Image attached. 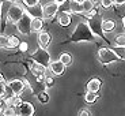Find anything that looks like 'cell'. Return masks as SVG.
<instances>
[{
    "label": "cell",
    "instance_id": "1",
    "mask_svg": "<svg viewBox=\"0 0 125 116\" xmlns=\"http://www.w3.org/2000/svg\"><path fill=\"white\" fill-rule=\"evenodd\" d=\"M97 36L93 33V30L90 29L87 22H79L76 25L75 30L72 31L71 34H69L68 40L67 42H82V41H95L97 40Z\"/></svg>",
    "mask_w": 125,
    "mask_h": 116
},
{
    "label": "cell",
    "instance_id": "2",
    "mask_svg": "<svg viewBox=\"0 0 125 116\" xmlns=\"http://www.w3.org/2000/svg\"><path fill=\"white\" fill-rule=\"evenodd\" d=\"M26 63L29 64V70H30V72L35 77V79H37L38 83H40V82H44L46 67L42 66V64H40V63L35 62V60H33L31 57H29V59L26 60Z\"/></svg>",
    "mask_w": 125,
    "mask_h": 116
},
{
    "label": "cell",
    "instance_id": "3",
    "mask_svg": "<svg viewBox=\"0 0 125 116\" xmlns=\"http://www.w3.org/2000/svg\"><path fill=\"white\" fill-rule=\"evenodd\" d=\"M98 60L102 64H112V63H116L120 59L112 48H101L98 51Z\"/></svg>",
    "mask_w": 125,
    "mask_h": 116
},
{
    "label": "cell",
    "instance_id": "4",
    "mask_svg": "<svg viewBox=\"0 0 125 116\" xmlns=\"http://www.w3.org/2000/svg\"><path fill=\"white\" fill-rule=\"evenodd\" d=\"M87 23H88V26H90V29L93 30V33L97 36L98 38H102V40L107 41L106 37H105V34H103L105 31H103V29H102V19L98 16V14L91 16L90 19H87Z\"/></svg>",
    "mask_w": 125,
    "mask_h": 116
},
{
    "label": "cell",
    "instance_id": "5",
    "mask_svg": "<svg viewBox=\"0 0 125 116\" xmlns=\"http://www.w3.org/2000/svg\"><path fill=\"white\" fill-rule=\"evenodd\" d=\"M31 19H33V16L26 11V13L23 14L22 18L15 23L16 29H18V31L21 33V34H23V36L30 34V31H31Z\"/></svg>",
    "mask_w": 125,
    "mask_h": 116
},
{
    "label": "cell",
    "instance_id": "6",
    "mask_svg": "<svg viewBox=\"0 0 125 116\" xmlns=\"http://www.w3.org/2000/svg\"><path fill=\"white\" fill-rule=\"evenodd\" d=\"M31 59L33 60H35V62H38L40 64H42V66H45V67H49V64H50V55H49V52L46 51V48H42V47H40V48H37V49L31 53Z\"/></svg>",
    "mask_w": 125,
    "mask_h": 116
},
{
    "label": "cell",
    "instance_id": "7",
    "mask_svg": "<svg viewBox=\"0 0 125 116\" xmlns=\"http://www.w3.org/2000/svg\"><path fill=\"white\" fill-rule=\"evenodd\" d=\"M25 13H26V10L23 8V6H21L18 3H12L10 6V10H8V22L15 25L19 19L23 16Z\"/></svg>",
    "mask_w": 125,
    "mask_h": 116
},
{
    "label": "cell",
    "instance_id": "8",
    "mask_svg": "<svg viewBox=\"0 0 125 116\" xmlns=\"http://www.w3.org/2000/svg\"><path fill=\"white\" fill-rule=\"evenodd\" d=\"M59 11H60V4L53 0V1H50V3L44 6V8H42V18H44V21H52L57 15Z\"/></svg>",
    "mask_w": 125,
    "mask_h": 116
},
{
    "label": "cell",
    "instance_id": "9",
    "mask_svg": "<svg viewBox=\"0 0 125 116\" xmlns=\"http://www.w3.org/2000/svg\"><path fill=\"white\" fill-rule=\"evenodd\" d=\"M11 4H12V1H8V0L1 3V10H0V30H1V33L6 31V22H8V10Z\"/></svg>",
    "mask_w": 125,
    "mask_h": 116
},
{
    "label": "cell",
    "instance_id": "10",
    "mask_svg": "<svg viewBox=\"0 0 125 116\" xmlns=\"http://www.w3.org/2000/svg\"><path fill=\"white\" fill-rule=\"evenodd\" d=\"M16 111V115H21V116H31L34 115V105L29 101H23L21 105L15 108Z\"/></svg>",
    "mask_w": 125,
    "mask_h": 116
},
{
    "label": "cell",
    "instance_id": "11",
    "mask_svg": "<svg viewBox=\"0 0 125 116\" xmlns=\"http://www.w3.org/2000/svg\"><path fill=\"white\" fill-rule=\"evenodd\" d=\"M37 41H38V44H40V47L48 48L50 45V42H52V36H50V33L46 30H40L38 31Z\"/></svg>",
    "mask_w": 125,
    "mask_h": 116
},
{
    "label": "cell",
    "instance_id": "12",
    "mask_svg": "<svg viewBox=\"0 0 125 116\" xmlns=\"http://www.w3.org/2000/svg\"><path fill=\"white\" fill-rule=\"evenodd\" d=\"M7 85L12 89V91L16 94V96H21V94L23 93V90L26 89L25 88V83H23L22 79H12V81L7 82Z\"/></svg>",
    "mask_w": 125,
    "mask_h": 116
},
{
    "label": "cell",
    "instance_id": "13",
    "mask_svg": "<svg viewBox=\"0 0 125 116\" xmlns=\"http://www.w3.org/2000/svg\"><path fill=\"white\" fill-rule=\"evenodd\" d=\"M49 68L50 71L53 72V75H62L64 74V70H65V64L61 62V60H54V62H50L49 64Z\"/></svg>",
    "mask_w": 125,
    "mask_h": 116
},
{
    "label": "cell",
    "instance_id": "14",
    "mask_svg": "<svg viewBox=\"0 0 125 116\" xmlns=\"http://www.w3.org/2000/svg\"><path fill=\"white\" fill-rule=\"evenodd\" d=\"M57 22H59V25L62 26V27L69 26V25H71V22H72L71 13H69V11H60L59 16H57Z\"/></svg>",
    "mask_w": 125,
    "mask_h": 116
},
{
    "label": "cell",
    "instance_id": "15",
    "mask_svg": "<svg viewBox=\"0 0 125 116\" xmlns=\"http://www.w3.org/2000/svg\"><path fill=\"white\" fill-rule=\"evenodd\" d=\"M69 13L76 14V15H83V6H82L80 1H76V0H69Z\"/></svg>",
    "mask_w": 125,
    "mask_h": 116
},
{
    "label": "cell",
    "instance_id": "16",
    "mask_svg": "<svg viewBox=\"0 0 125 116\" xmlns=\"http://www.w3.org/2000/svg\"><path fill=\"white\" fill-rule=\"evenodd\" d=\"M42 8H44V7L38 3V4H35V6L27 7V13L30 14L33 18H42Z\"/></svg>",
    "mask_w": 125,
    "mask_h": 116
},
{
    "label": "cell",
    "instance_id": "17",
    "mask_svg": "<svg viewBox=\"0 0 125 116\" xmlns=\"http://www.w3.org/2000/svg\"><path fill=\"white\" fill-rule=\"evenodd\" d=\"M116 26H117V23H116V21H113V19H103L102 21V29H103V31H106V33L113 31L116 29Z\"/></svg>",
    "mask_w": 125,
    "mask_h": 116
},
{
    "label": "cell",
    "instance_id": "18",
    "mask_svg": "<svg viewBox=\"0 0 125 116\" xmlns=\"http://www.w3.org/2000/svg\"><path fill=\"white\" fill-rule=\"evenodd\" d=\"M44 27V18H33L31 19V31H40Z\"/></svg>",
    "mask_w": 125,
    "mask_h": 116
},
{
    "label": "cell",
    "instance_id": "19",
    "mask_svg": "<svg viewBox=\"0 0 125 116\" xmlns=\"http://www.w3.org/2000/svg\"><path fill=\"white\" fill-rule=\"evenodd\" d=\"M101 85H102V82H101V79L98 78H93L90 82L87 83V90H91V91H97L101 89Z\"/></svg>",
    "mask_w": 125,
    "mask_h": 116
},
{
    "label": "cell",
    "instance_id": "20",
    "mask_svg": "<svg viewBox=\"0 0 125 116\" xmlns=\"http://www.w3.org/2000/svg\"><path fill=\"white\" fill-rule=\"evenodd\" d=\"M19 44H21V40L18 38V36H15V34H10L8 36V45H7V49L18 48Z\"/></svg>",
    "mask_w": 125,
    "mask_h": 116
},
{
    "label": "cell",
    "instance_id": "21",
    "mask_svg": "<svg viewBox=\"0 0 125 116\" xmlns=\"http://www.w3.org/2000/svg\"><path fill=\"white\" fill-rule=\"evenodd\" d=\"M84 100L87 101L88 104H94L95 101L98 100V94H97V91H91V90H87V93L84 94Z\"/></svg>",
    "mask_w": 125,
    "mask_h": 116
},
{
    "label": "cell",
    "instance_id": "22",
    "mask_svg": "<svg viewBox=\"0 0 125 116\" xmlns=\"http://www.w3.org/2000/svg\"><path fill=\"white\" fill-rule=\"evenodd\" d=\"M112 49L116 52V55L118 56L120 60H125V45H116Z\"/></svg>",
    "mask_w": 125,
    "mask_h": 116
},
{
    "label": "cell",
    "instance_id": "23",
    "mask_svg": "<svg viewBox=\"0 0 125 116\" xmlns=\"http://www.w3.org/2000/svg\"><path fill=\"white\" fill-rule=\"evenodd\" d=\"M82 6H83V11H84V13H90L91 10H94L95 4L93 3V0H83V1H82Z\"/></svg>",
    "mask_w": 125,
    "mask_h": 116
},
{
    "label": "cell",
    "instance_id": "24",
    "mask_svg": "<svg viewBox=\"0 0 125 116\" xmlns=\"http://www.w3.org/2000/svg\"><path fill=\"white\" fill-rule=\"evenodd\" d=\"M114 13L120 16V18H125V3L124 4H114Z\"/></svg>",
    "mask_w": 125,
    "mask_h": 116
},
{
    "label": "cell",
    "instance_id": "25",
    "mask_svg": "<svg viewBox=\"0 0 125 116\" xmlns=\"http://www.w3.org/2000/svg\"><path fill=\"white\" fill-rule=\"evenodd\" d=\"M37 100L42 104H48L49 103V94L46 91H40V93H37Z\"/></svg>",
    "mask_w": 125,
    "mask_h": 116
},
{
    "label": "cell",
    "instance_id": "26",
    "mask_svg": "<svg viewBox=\"0 0 125 116\" xmlns=\"http://www.w3.org/2000/svg\"><path fill=\"white\" fill-rule=\"evenodd\" d=\"M60 60H61L65 66H69V64L72 63V55L71 53H67V52H65V53H61V55H60Z\"/></svg>",
    "mask_w": 125,
    "mask_h": 116
},
{
    "label": "cell",
    "instance_id": "27",
    "mask_svg": "<svg viewBox=\"0 0 125 116\" xmlns=\"http://www.w3.org/2000/svg\"><path fill=\"white\" fill-rule=\"evenodd\" d=\"M22 103H23V100L19 97V96H14V97L10 98V105H11V107H14V108H16L18 105H21Z\"/></svg>",
    "mask_w": 125,
    "mask_h": 116
},
{
    "label": "cell",
    "instance_id": "28",
    "mask_svg": "<svg viewBox=\"0 0 125 116\" xmlns=\"http://www.w3.org/2000/svg\"><path fill=\"white\" fill-rule=\"evenodd\" d=\"M1 115H4V116H14V115H16V111H15V108H14V107L10 105V107H7L6 109L3 111Z\"/></svg>",
    "mask_w": 125,
    "mask_h": 116
},
{
    "label": "cell",
    "instance_id": "29",
    "mask_svg": "<svg viewBox=\"0 0 125 116\" xmlns=\"http://www.w3.org/2000/svg\"><path fill=\"white\" fill-rule=\"evenodd\" d=\"M114 42H116V45H125V34H118L116 36V38H114Z\"/></svg>",
    "mask_w": 125,
    "mask_h": 116
},
{
    "label": "cell",
    "instance_id": "30",
    "mask_svg": "<svg viewBox=\"0 0 125 116\" xmlns=\"http://www.w3.org/2000/svg\"><path fill=\"white\" fill-rule=\"evenodd\" d=\"M8 45V36L0 34V48H7Z\"/></svg>",
    "mask_w": 125,
    "mask_h": 116
},
{
    "label": "cell",
    "instance_id": "31",
    "mask_svg": "<svg viewBox=\"0 0 125 116\" xmlns=\"http://www.w3.org/2000/svg\"><path fill=\"white\" fill-rule=\"evenodd\" d=\"M18 49H19V52H21V53H26V52L29 51V44H27V42H25V41H23V42L21 41V44H19Z\"/></svg>",
    "mask_w": 125,
    "mask_h": 116
},
{
    "label": "cell",
    "instance_id": "32",
    "mask_svg": "<svg viewBox=\"0 0 125 116\" xmlns=\"http://www.w3.org/2000/svg\"><path fill=\"white\" fill-rule=\"evenodd\" d=\"M14 96H16V94L12 91V89H11L8 85H7V86H6V91H4V97H7V98H11V97H14Z\"/></svg>",
    "mask_w": 125,
    "mask_h": 116
},
{
    "label": "cell",
    "instance_id": "33",
    "mask_svg": "<svg viewBox=\"0 0 125 116\" xmlns=\"http://www.w3.org/2000/svg\"><path fill=\"white\" fill-rule=\"evenodd\" d=\"M23 6H26V8L27 7H31V6H35V4L40 3V0H22Z\"/></svg>",
    "mask_w": 125,
    "mask_h": 116
},
{
    "label": "cell",
    "instance_id": "34",
    "mask_svg": "<svg viewBox=\"0 0 125 116\" xmlns=\"http://www.w3.org/2000/svg\"><path fill=\"white\" fill-rule=\"evenodd\" d=\"M44 82H45V86H46V88H50V86H52V85H53V83H54L53 75H50V77H45Z\"/></svg>",
    "mask_w": 125,
    "mask_h": 116
},
{
    "label": "cell",
    "instance_id": "35",
    "mask_svg": "<svg viewBox=\"0 0 125 116\" xmlns=\"http://www.w3.org/2000/svg\"><path fill=\"white\" fill-rule=\"evenodd\" d=\"M113 4H114L113 0H101V6H102L103 8H110Z\"/></svg>",
    "mask_w": 125,
    "mask_h": 116
},
{
    "label": "cell",
    "instance_id": "36",
    "mask_svg": "<svg viewBox=\"0 0 125 116\" xmlns=\"http://www.w3.org/2000/svg\"><path fill=\"white\" fill-rule=\"evenodd\" d=\"M91 112L87 109V108H82L80 111H79V116H90Z\"/></svg>",
    "mask_w": 125,
    "mask_h": 116
},
{
    "label": "cell",
    "instance_id": "37",
    "mask_svg": "<svg viewBox=\"0 0 125 116\" xmlns=\"http://www.w3.org/2000/svg\"><path fill=\"white\" fill-rule=\"evenodd\" d=\"M6 86H7V82H0V97H1V96H4Z\"/></svg>",
    "mask_w": 125,
    "mask_h": 116
},
{
    "label": "cell",
    "instance_id": "38",
    "mask_svg": "<svg viewBox=\"0 0 125 116\" xmlns=\"http://www.w3.org/2000/svg\"><path fill=\"white\" fill-rule=\"evenodd\" d=\"M113 3L114 4H124L125 0H113Z\"/></svg>",
    "mask_w": 125,
    "mask_h": 116
},
{
    "label": "cell",
    "instance_id": "39",
    "mask_svg": "<svg viewBox=\"0 0 125 116\" xmlns=\"http://www.w3.org/2000/svg\"><path fill=\"white\" fill-rule=\"evenodd\" d=\"M54 1H56V3H59L60 6H61L62 3H67V1H68V0H54Z\"/></svg>",
    "mask_w": 125,
    "mask_h": 116
},
{
    "label": "cell",
    "instance_id": "40",
    "mask_svg": "<svg viewBox=\"0 0 125 116\" xmlns=\"http://www.w3.org/2000/svg\"><path fill=\"white\" fill-rule=\"evenodd\" d=\"M0 82H6V79H4V77H3L1 72H0Z\"/></svg>",
    "mask_w": 125,
    "mask_h": 116
},
{
    "label": "cell",
    "instance_id": "41",
    "mask_svg": "<svg viewBox=\"0 0 125 116\" xmlns=\"http://www.w3.org/2000/svg\"><path fill=\"white\" fill-rule=\"evenodd\" d=\"M94 4H101V0H93Z\"/></svg>",
    "mask_w": 125,
    "mask_h": 116
},
{
    "label": "cell",
    "instance_id": "42",
    "mask_svg": "<svg viewBox=\"0 0 125 116\" xmlns=\"http://www.w3.org/2000/svg\"><path fill=\"white\" fill-rule=\"evenodd\" d=\"M122 25H124V29H125V18H122Z\"/></svg>",
    "mask_w": 125,
    "mask_h": 116
},
{
    "label": "cell",
    "instance_id": "43",
    "mask_svg": "<svg viewBox=\"0 0 125 116\" xmlns=\"http://www.w3.org/2000/svg\"><path fill=\"white\" fill-rule=\"evenodd\" d=\"M76 1H80V3H82V1H83V0H76Z\"/></svg>",
    "mask_w": 125,
    "mask_h": 116
},
{
    "label": "cell",
    "instance_id": "44",
    "mask_svg": "<svg viewBox=\"0 0 125 116\" xmlns=\"http://www.w3.org/2000/svg\"><path fill=\"white\" fill-rule=\"evenodd\" d=\"M0 10H1V1H0Z\"/></svg>",
    "mask_w": 125,
    "mask_h": 116
},
{
    "label": "cell",
    "instance_id": "45",
    "mask_svg": "<svg viewBox=\"0 0 125 116\" xmlns=\"http://www.w3.org/2000/svg\"><path fill=\"white\" fill-rule=\"evenodd\" d=\"M0 115H1V112H0Z\"/></svg>",
    "mask_w": 125,
    "mask_h": 116
}]
</instances>
